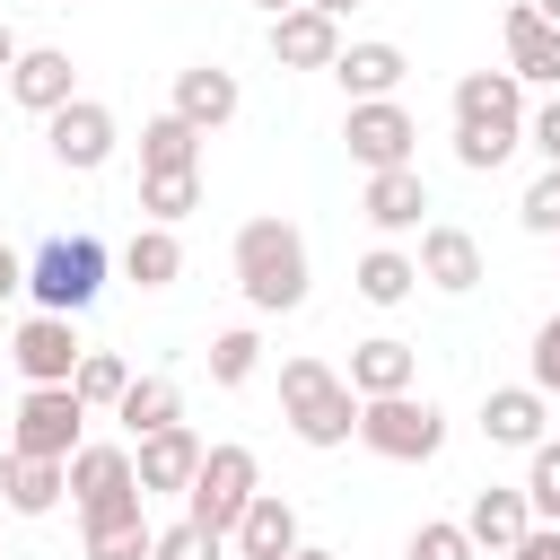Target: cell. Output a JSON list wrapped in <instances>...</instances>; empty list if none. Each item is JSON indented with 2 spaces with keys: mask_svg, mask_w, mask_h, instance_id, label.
<instances>
[{
  "mask_svg": "<svg viewBox=\"0 0 560 560\" xmlns=\"http://www.w3.org/2000/svg\"><path fill=\"white\" fill-rule=\"evenodd\" d=\"M228 262H236V289H245V306H254V315H298V306H306V289H315L306 236H298L280 210L245 219V228H236V245H228Z\"/></svg>",
  "mask_w": 560,
  "mask_h": 560,
  "instance_id": "obj_1",
  "label": "cell"
},
{
  "mask_svg": "<svg viewBox=\"0 0 560 560\" xmlns=\"http://www.w3.org/2000/svg\"><path fill=\"white\" fill-rule=\"evenodd\" d=\"M280 420H289L298 446L332 455V446H350V429H359V394H350V376L324 368V359H280Z\"/></svg>",
  "mask_w": 560,
  "mask_h": 560,
  "instance_id": "obj_2",
  "label": "cell"
},
{
  "mask_svg": "<svg viewBox=\"0 0 560 560\" xmlns=\"http://www.w3.org/2000/svg\"><path fill=\"white\" fill-rule=\"evenodd\" d=\"M105 271H114V254H105L88 228L44 236V245L26 254V298H35L44 315H88V306L105 298Z\"/></svg>",
  "mask_w": 560,
  "mask_h": 560,
  "instance_id": "obj_3",
  "label": "cell"
},
{
  "mask_svg": "<svg viewBox=\"0 0 560 560\" xmlns=\"http://www.w3.org/2000/svg\"><path fill=\"white\" fill-rule=\"evenodd\" d=\"M350 438H359L368 455H385V464H429V455L446 446V411H438L429 394H368Z\"/></svg>",
  "mask_w": 560,
  "mask_h": 560,
  "instance_id": "obj_4",
  "label": "cell"
},
{
  "mask_svg": "<svg viewBox=\"0 0 560 560\" xmlns=\"http://www.w3.org/2000/svg\"><path fill=\"white\" fill-rule=\"evenodd\" d=\"M262 490V464H254V446H201V472H192V490H184V516L192 525H210V534H228L236 516H245V499Z\"/></svg>",
  "mask_w": 560,
  "mask_h": 560,
  "instance_id": "obj_5",
  "label": "cell"
},
{
  "mask_svg": "<svg viewBox=\"0 0 560 560\" xmlns=\"http://www.w3.org/2000/svg\"><path fill=\"white\" fill-rule=\"evenodd\" d=\"M79 438H88V402H79L70 385H26V394H18V420H9V446H18V455L70 464Z\"/></svg>",
  "mask_w": 560,
  "mask_h": 560,
  "instance_id": "obj_6",
  "label": "cell"
},
{
  "mask_svg": "<svg viewBox=\"0 0 560 560\" xmlns=\"http://www.w3.org/2000/svg\"><path fill=\"white\" fill-rule=\"evenodd\" d=\"M44 140H52V158H61L70 175H96V166H114V149H122V131H114V105H96V96H70V105H52V114H44Z\"/></svg>",
  "mask_w": 560,
  "mask_h": 560,
  "instance_id": "obj_7",
  "label": "cell"
},
{
  "mask_svg": "<svg viewBox=\"0 0 560 560\" xmlns=\"http://www.w3.org/2000/svg\"><path fill=\"white\" fill-rule=\"evenodd\" d=\"M341 140H350V158L376 175V166H411V149H420V122H411L394 96H359V105L341 114Z\"/></svg>",
  "mask_w": 560,
  "mask_h": 560,
  "instance_id": "obj_8",
  "label": "cell"
},
{
  "mask_svg": "<svg viewBox=\"0 0 560 560\" xmlns=\"http://www.w3.org/2000/svg\"><path fill=\"white\" fill-rule=\"evenodd\" d=\"M79 350H88V341H79V324H70V315H44V306L9 332V368H18L26 385H70Z\"/></svg>",
  "mask_w": 560,
  "mask_h": 560,
  "instance_id": "obj_9",
  "label": "cell"
},
{
  "mask_svg": "<svg viewBox=\"0 0 560 560\" xmlns=\"http://www.w3.org/2000/svg\"><path fill=\"white\" fill-rule=\"evenodd\" d=\"M411 262H420V280H429V289H446V298L481 289V236H472V228H455V219H429Z\"/></svg>",
  "mask_w": 560,
  "mask_h": 560,
  "instance_id": "obj_10",
  "label": "cell"
},
{
  "mask_svg": "<svg viewBox=\"0 0 560 560\" xmlns=\"http://www.w3.org/2000/svg\"><path fill=\"white\" fill-rule=\"evenodd\" d=\"M0 79H9V96H18L26 114H52V105H70V96H79V70H70V52H61V44H18V61H9Z\"/></svg>",
  "mask_w": 560,
  "mask_h": 560,
  "instance_id": "obj_11",
  "label": "cell"
},
{
  "mask_svg": "<svg viewBox=\"0 0 560 560\" xmlns=\"http://www.w3.org/2000/svg\"><path fill=\"white\" fill-rule=\"evenodd\" d=\"M455 122H472V131H525V79L516 70H464L455 79Z\"/></svg>",
  "mask_w": 560,
  "mask_h": 560,
  "instance_id": "obj_12",
  "label": "cell"
},
{
  "mask_svg": "<svg viewBox=\"0 0 560 560\" xmlns=\"http://www.w3.org/2000/svg\"><path fill=\"white\" fill-rule=\"evenodd\" d=\"M359 210H368L376 236H411V228H429V184H420V166H376L368 192H359Z\"/></svg>",
  "mask_w": 560,
  "mask_h": 560,
  "instance_id": "obj_13",
  "label": "cell"
},
{
  "mask_svg": "<svg viewBox=\"0 0 560 560\" xmlns=\"http://www.w3.org/2000/svg\"><path fill=\"white\" fill-rule=\"evenodd\" d=\"M481 438L490 446H542L551 438V394H534V385H490L481 394Z\"/></svg>",
  "mask_w": 560,
  "mask_h": 560,
  "instance_id": "obj_14",
  "label": "cell"
},
{
  "mask_svg": "<svg viewBox=\"0 0 560 560\" xmlns=\"http://www.w3.org/2000/svg\"><path fill=\"white\" fill-rule=\"evenodd\" d=\"M332 52H341V18H324L306 0L271 18V61L280 70H332Z\"/></svg>",
  "mask_w": 560,
  "mask_h": 560,
  "instance_id": "obj_15",
  "label": "cell"
},
{
  "mask_svg": "<svg viewBox=\"0 0 560 560\" xmlns=\"http://www.w3.org/2000/svg\"><path fill=\"white\" fill-rule=\"evenodd\" d=\"M131 472H140V490L158 499V490H192V472H201V438L175 420V429H149V438H131Z\"/></svg>",
  "mask_w": 560,
  "mask_h": 560,
  "instance_id": "obj_16",
  "label": "cell"
},
{
  "mask_svg": "<svg viewBox=\"0 0 560 560\" xmlns=\"http://www.w3.org/2000/svg\"><path fill=\"white\" fill-rule=\"evenodd\" d=\"M228 551H236V560H289V551H298V508H289L280 490H254L245 516L228 525Z\"/></svg>",
  "mask_w": 560,
  "mask_h": 560,
  "instance_id": "obj_17",
  "label": "cell"
},
{
  "mask_svg": "<svg viewBox=\"0 0 560 560\" xmlns=\"http://www.w3.org/2000/svg\"><path fill=\"white\" fill-rule=\"evenodd\" d=\"M499 35H508V70H516L525 88H560V26L534 18V0H516Z\"/></svg>",
  "mask_w": 560,
  "mask_h": 560,
  "instance_id": "obj_18",
  "label": "cell"
},
{
  "mask_svg": "<svg viewBox=\"0 0 560 560\" xmlns=\"http://www.w3.org/2000/svg\"><path fill=\"white\" fill-rule=\"evenodd\" d=\"M236 105H245L236 70H219V61H192V70H175V114H184L192 131H219V122H236Z\"/></svg>",
  "mask_w": 560,
  "mask_h": 560,
  "instance_id": "obj_19",
  "label": "cell"
},
{
  "mask_svg": "<svg viewBox=\"0 0 560 560\" xmlns=\"http://www.w3.org/2000/svg\"><path fill=\"white\" fill-rule=\"evenodd\" d=\"M341 376H350V394H359V402H368V394H411V385H420V350H411V341H394V332H376V341H359V350H350V368H341Z\"/></svg>",
  "mask_w": 560,
  "mask_h": 560,
  "instance_id": "obj_20",
  "label": "cell"
},
{
  "mask_svg": "<svg viewBox=\"0 0 560 560\" xmlns=\"http://www.w3.org/2000/svg\"><path fill=\"white\" fill-rule=\"evenodd\" d=\"M61 472H70V499H79V508H96V499H122V490H140V472H131V446H105V438H79Z\"/></svg>",
  "mask_w": 560,
  "mask_h": 560,
  "instance_id": "obj_21",
  "label": "cell"
},
{
  "mask_svg": "<svg viewBox=\"0 0 560 560\" xmlns=\"http://www.w3.org/2000/svg\"><path fill=\"white\" fill-rule=\"evenodd\" d=\"M0 499H9V516H52V508L70 499V472H61L52 455H18V446H9V464H0Z\"/></svg>",
  "mask_w": 560,
  "mask_h": 560,
  "instance_id": "obj_22",
  "label": "cell"
},
{
  "mask_svg": "<svg viewBox=\"0 0 560 560\" xmlns=\"http://www.w3.org/2000/svg\"><path fill=\"white\" fill-rule=\"evenodd\" d=\"M402 70H411V61H402V44H385V35H368V44H341V52H332V79L350 88V105H359V96H394V88H402Z\"/></svg>",
  "mask_w": 560,
  "mask_h": 560,
  "instance_id": "obj_23",
  "label": "cell"
},
{
  "mask_svg": "<svg viewBox=\"0 0 560 560\" xmlns=\"http://www.w3.org/2000/svg\"><path fill=\"white\" fill-rule=\"evenodd\" d=\"M455 525L472 534V551H508V542L534 525V508H525V490H499V481H490V490H472V508H464Z\"/></svg>",
  "mask_w": 560,
  "mask_h": 560,
  "instance_id": "obj_24",
  "label": "cell"
},
{
  "mask_svg": "<svg viewBox=\"0 0 560 560\" xmlns=\"http://www.w3.org/2000/svg\"><path fill=\"white\" fill-rule=\"evenodd\" d=\"M201 140H210V131H192L175 105L149 114V122H140V175H184V166H201Z\"/></svg>",
  "mask_w": 560,
  "mask_h": 560,
  "instance_id": "obj_25",
  "label": "cell"
},
{
  "mask_svg": "<svg viewBox=\"0 0 560 560\" xmlns=\"http://www.w3.org/2000/svg\"><path fill=\"white\" fill-rule=\"evenodd\" d=\"M122 280H131V289H175V280H184V245H175V228L140 219L131 245H122Z\"/></svg>",
  "mask_w": 560,
  "mask_h": 560,
  "instance_id": "obj_26",
  "label": "cell"
},
{
  "mask_svg": "<svg viewBox=\"0 0 560 560\" xmlns=\"http://www.w3.org/2000/svg\"><path fill=\"white\" fill-rule=\"evenodd\" d=\"M350 280H359V298H368V306H402V298L420 289V262L385 236V245H368V254H359V271H350Z\"/></svg>",
  "mask_w": 560,
  "mask_h": 560,
  "instance_id": "obj_27",
  "label": "cell"
},
{
  "mask_svg": "<svg viewBox=\"0 0 560 560\" xmlns=\"http://www.w3.org/2000/svg\"><path fill=\"white\" fill-rule=\"evenodd\" d=\"M114 420H122L131 438H149V429H175V420H184V394H175V376H131V385H122V402H114Z\"/></svg>",
  "mask_w": 560,
  "mask_h": 560,
  "instance_id": "obj_28",
  "label": "cell"
},
{
  "mask_svg": "<svg viewBox=\"0 0 560 560\" xmlns=\"http://www.w3.org/2000/svg\"><path fill=\"white\" fill-rule=\"evenodd\" d=\"M201 368H210V385H219V394L254 385V368H262V332H254V324H228V332H210Z\"/></svg>",
  "mask_w": 560,
  "mask_h": 560,
  "instance_id": "obj_29",
  "label": "cell"
},
{
  "mask_svg": "<svg viewBox=\"0 0 560 560\" xmlns=\"http://www.w3.org/2000/svg\"><path fill=\"white\" fill-rule=\"evenodd\" d=\"M140 210H149L158 228L192 219V210H201V166H184V175H140Z\"/></svg>",
  "mask_w": 560,
  "mask_h": 560,
  "instance_id": "obj_30",
  "label": "cell"
},
{
  "mask_svg": "<svg viewBox=\"0 0 560 560\" xmlns=\"http://www.w3.org/2000/svg\"><path fill=\"white\" fill-rule=\"evenodd\" d=\"M122 385H131V368H122L114 350H79V368H70V394H79L88 411H114V402H122Z\"/></svg>",
  "mask_w": 560,
  "mask_h": 560,
  "instance_id": "obj_31",
  "label": "cell"
},
{
  "mask_svg": "<svg viewBox=\"0 0 560 560\" xmlns=\"http://www.w3.org/2000/svg\"><path fill=\"white\" fill-rule=\"evenodd\" d=\"M149 560H228V534H210V525L175 516V525H158V534H149Z\"/></svg>",
  "mask_w": 560,
  "mask_h": 560,
  "instance_id": "obj_32",
  "label": "cell"
},
{
  "mask_svg": "<svg viewBox=\"0 0 560 560\" xmlns=\"http://www.w3.org/2000/svg\"><path fill=\"white\" fill-rule=\"evenodd\" d=\"M516 149H525V131H472V122H455V166H472V175H499Z\"/></svg>",
  "mask_w": 560,
  "mask_h": 560,
  "instance_id": "obj_33",
  "label": "cell"
},
{
  "mask_svg": "<svg viewBox=\"0 0 560 560\" xmlns=\"http://www.w3.org/2000/svg\"><path fill=\"white\" fill-rule=\"evenodd\" d=\"M525 508L551 525L560 516V438H542V446H525Z\"/></svg>",
  "mask_w": 560,
  "mask_h": 560,
  "instance_id": "obj_34",
  "label": "cell"
},
{
  "mask_svg": "<svg viewBox=\"0 0 560 560\" xmlns=\"http://www.w3.org/2000/svg\"><path fill=\"white\" fill-rule=\"evenodd\" d=\"M516 219H525V236H560V166H542V175L525 184Z\"/></svg>",
  "mask_w": 560,
  "mask_h": 560,
  "instance_id": "obj_35",
  "label": "cell"
},
{
  "mask_svg": "<svg viewBox=\"0 0 560 560\" xmlns=\"http://www.w3.org/2000/svg\"><path fill=\"white\" fill-rule=\"evenodd\" d=\"M411 560H472V534L455 516H429V525H411Z\"/></svg>",
  "mask_w": 560,
  "mask_h": 560,
  "instance_id": "obj_36",
  "label": "cell"
},
{
  "mask_svg": "<svg viewBox=\"0 0 560 560\" xmlns=\"http://www.w3.org/2000/svg\"><path fill=\"white\" fill-rule=\"evenodd\" d=\"M525 385L534 394H560V315L534 324V350H525Z\"/></svg>",
  "mask_w": 560,
  "mask_h": 560,
  "instance_id": "obj_37",
  "label": "cell"
},
{
  "mask_svg": "<svg viewBox=\"0 0 560 560\" xmlns=\"http://www.w3.org/2000/svg\"><path fill=\"white\" fill-rule=\"evenodd\" d=\"M149 534H158V525H114V534H88V560H149Z\"/></svg>",
  "mask_w": 560,
  "mask_h": 560,
  "instance_id": "obj_38",
  "label": "cell"
},
{
  "mask_svg": "<svg viewBox=\"0 0 560 560\" xmlns=\"http://www.w3.org/2000/svg\"><path fill=\"white\" fill-rule=\"evenodd\" d=\"M525 149H534V158H542V166H560V96H551V105H534V114H525Z\"/></svg>",
  "mask_w": 560,
  "mask_h": 560,
  "instance_id": "obj_39",
  "label": "cell"
},
{
  "mask_svg": "<svg viewBox=\"0 0 560 560\" xmlns=\"http://www.w3.org/2000/svg\"><path fill=\"white\" fill-rule=\"evenodd\" d=\"M499 560H560V525H525V534H516Z\"/></svg>",
  "mask_w": 560,
  "mask_h": 560,
  "instance_id": "obj_40",
  "label": "cell"
},
{
  "mask_svg": "<svg viewBox=\"0 0 560 560\" xmlns=\"http://www.w3.org/2000/svg\"><path fill=\"white\" fill-rule=\"evenodd\" d=\"M9 298H26V254H18V245H0V306H9Z\"/></svg>",
  "mask_w": 560,
  "mask_h": 560,
  "instance_id": "obj_41",
  "label": "cell"
},
{
  "mask_svg": "<svg viewBox=\"0 0 560 560\" xmlns=\"http://www.w3.org/2000/svg\"><path fill=\"white\" fill-rule=\"evenodd\" d=\"M9 61H18V35H9V18H0V70H9Z\"/></svg>",
  "mask_w": 560,
  "mask_h": 560,
  "instance_id": "obj_42",
  "label": "cell"
},
{
  "mask_svg": "<svg viewBox=\"0 0 560 560\" xmlns=\"http://www.w3.org/2000/svg\"><path fill=\"white\" fill-rule=\"evenodd\" d=\"M306 9H324V18H350V9H359V0H306Z\"/></svg>",
  "mask_w": 560,
  "mask_h": 560,
  "instance_id": "obj_43",
  "label": "cell"
},
{
  "mask_svg": "<svg viewBox=\"0 0 560 560\" xmlns=\"http://www.w3.org/2000/svg\"><path fill=\"white\" fill-rule=\"evenodd\" d=\"M289 560H332V551H324V542H298V551H289Z\"/></svg>",
  "mask_w": 560,
  "mask_h": 560,
  "instance_id": "obj_44",
  "label": "cell"
},
{
  "mask_svg": "<svg viewBox=\"0 0 560 560\" xmlns=\"http://www.w3.org/2000/svg\"><path fill=\"white\" fill-rule=\"evenodd\" d=\"M534 18H551V26H560V0H534Z\"/></svg>",
  "mask_w": 560,
  "mask_h": 560,
  "instance_id": "obj_45",
  "label": "cell"
},
{
  "mask_svg": "<svg viewBox=\"0 0 560 560\" xmlns=\"http://www.w3.org/2000/svg\"><path fill=\"white\" fill-rule=\"evenodd\" d=\"M254 9H262V18H280V9H298V0H254Z\"/></svg>",
  "mask_w": 560,
  "mask_h": 560,
  "instance_id": "obj_46",
  "label": "cell"
},
{
  "mask_svg": "<svg viewBox=\"0 0 560 560\" xmlns=\"http://www.w3.org/2000/svg\"><path fill=\"white\" fill-rule=\"evenodd\" d=\"M0 516H9V499H0Z\"/></svg>",
  "mask_w": 560,
  "mask_h": 560,
  "instance_id": "obj_47",
  "label": "cell"
},
{
  "mask_svg": "<svg viewBox=\"0 0 560 560\" xmlns=\"http://www.w3.org/2000/svg\"><path fill=\"white\" fill-rule=\"evenodd\" d=\"M551 525H560V516H551Z\"/></svg>",
  "mask_w": 560,
  "mask_h": 560,
  "instance_id": "obj_48",
  "label": "cell"
}]
</instances>
